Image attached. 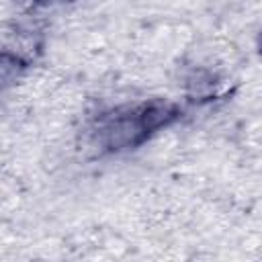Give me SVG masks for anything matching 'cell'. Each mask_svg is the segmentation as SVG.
<instances>
[{
    "label": "cell",
    "mask_w": 262,
    "mask_h": 262,
    "mask_svg": "<svg viewBox=\"0 0 262 262\" xmlns=\"http://www.w3.org/2000/svg\"><path fill=\"white\" fill-rule=\"evenodd\" d=\"M178 117L180 108L176 104L164 100H149L100 115L92 133L102 149L121 151L137 147L151 133L172 125Z\"/></svg>",
    "instance_id": "obj_1"
},
{
    "label": "cell",
    "mask_w": 262,
    "mask_h": 262,
    "mask_svg": "<svg viewBox=\"0 0 262 262\" xmlns=\"http://www.w3.org/2000/svg\"><path fill=\"white\" fill-rule=\"evenodd\" d=\"M25 68H27V63L18 55L0 51V90L14 84L18 80V76L25 72Z\"/></svg>",
    "instance_id": "obj_2"
}]
</instances>
